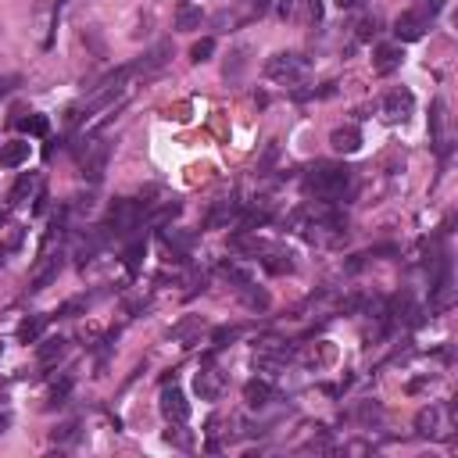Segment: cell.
<instances>
[{"label": "cell", "instance_id": "27", "mask_svg": "<svg viewBox=\"0 0 458 458\" xmlns=\"http://www.w3.org/2000/svg\"><path fill=\"white\" fill-rule=\"evenodd\" d=\"M0 93H4V83H0Z\"/></svg>", "mask_w": 458, "mask_h": 458}, {"label": "cell", "instance_id": "10", "mask_svg": "<svg viewBox=\"0 0 458 458\" xmlns=\"http://www.w3.org/2000/svg\"><path fill=\"white\" fill-rule=\"evenodd\" d=\"M200 22H205V11H200L197 4H190V0H180V8H175V29L190 33V29H197Z\"/></svg>", "mask_w": 458, "mask_h": 458}, {"label": "cell", "instance_id": "12", "mask_svg": "<svg viewBox=\"0 0 458 458\" xmlns=\"http://www.w3.org/2000/svg\"><path fill=\"white\" fill-rule=\"evenodd\" d=\"M272 397V387L265 384V379H251V384L244 387V401L251 404V409H262V404H269Z\"/></svg>", "mask_w": 458, "mask_h": 458}, {"label": "cell", "instance_id": "26", "mask_svg": "<svg viewBox=\"0 0 458 458\" xmlns=\"http://www.w3.org/2000/svg\"><path fill=\"white\" fill-rule=\"evenodd\" d=\"M333 4H337L340 11H354V8H362V0H333Z\"/></svg>", "mask_w": 458, "mask_h": 458}, {"label": "cell", "instance_id": "22", "mask_svg": "<svg viewBox=\"0 0 458 458\" xmlns=\"http://www.w3.org/2000/svg\"><path fill=\"white\" fill-rule=\"evenodd\" d=\"M140 258H143V244H133L129 251H125V269L136 272V269H140Z\"/></svg>", "mask_w": 458, "mask_h": 458}, {"label": "cell", "instance_id": "5", "mask_svg": "<svg viewBox=\"0 0 458 458\" xmlns=\"http://www.w3.org/2000/svg\"><path fill=\"white\" fill-rule=\"evenodd\" d=\"M394 33H397L401 43H416V40L426 33V15H419V11H404V15L394 22Z\"/></svg>", "mask_w": 458, "mask_h": 458}, {"label": "cell", "instance_id": "1", "mask_svg": "<svg viewBox=\"0 0 458 458\" xmlns=\"http://www.w3.org/2000/svg\"><path fill=\"white\" fill-rule=\"evenodd\" d=\"M344 187H347V168H340V165H315L308 175L312 194H340Z\"/></svg>", "mask_w": 458, "mask_h": 458}, {"label": "cell", "instance_id": "3", "mask_svg": "<svg viewBox=\"0 0 458 458\" xmlns=\"http://www.w3.org/2000/svg\"><path fill=\"white\" fill-rule=\"evenodd\" d=\"M161 416L172 423V426H183L190 419V401L180 387H165L161 390Z\"/></svg>", "mask_w": 458, "mask_h": 458}, {"label": "cell", "instance_id": "2", "mask_svg": "<svg viewBox=\"0 0 458 458\" xmlns=\"http://www.w3.org/2000/svg\"><path fill=\"white\" fill-rule=\"evenodd\" d=\"M412 111H416V97H412V90H390L387 97H384V118L387 122H409L412 118Z\"/></svg>", "mask_w": 458, "mask_h": 458}, {"label": "cell", "instance_id": "13", "mask_svg": "<svg viewBox=\"0 0 458 458\" xmlns=\"http://www.w3.org/2000/svg\"><path fill=\"white\" fill-rule=\"evenodd\" d=\"M33 190H36V175L33 172H22L18 183L11 187V205H25V200L33 197Z\"/></svg>", "mask_w": 458, "mask_h": 458}, {"label": "cell", "instance_id": "11", "mask_svg": "<svg viewBox=\"0 0 458 458\" xmlns=\"http://www.w3.org/2000/svg\"><path fill=\"white\" fill-rule=\"evenodd\" d=\"M165 61H168V43H158V47L143 58V61H136V65H133V75H136V72H140V75H150V72H158Z\"/></svg>", "mask_w": 458, "mask_h": 458}, {"label": "cell", "instance_id": "23", "mask_svg": "<svg viewBox=\"0 0 458 458\" xmlns=\"http://www.w3.org/2000/svg\"><path fill=\"white\" fill-rule=\"evenodd\" d=\"M429 122H434V136L441 140V129H444V100H434V118H429Z\"/></svg>", "mask_w": 458, "mask_h": 458}, {"label": "cell", "instance_id": "14", "mask_svg": "<svg viewBox=\"0 0 458 458\" xmlns=\"http://www.w3.org/2000/svg\"><path fill=\"white\" fill-rule=\"evenodd\" d=\"M40 333H43V315H33V319H25V322L18 326V340H22V344H33Z\"/></svg>", "mask_w": 458, "mask_h": 458}, {"label": "cell", "instance_id": "19", "mask_svg": "<svg viewBox=\"0 0 458 458\" xmlns=\"http://www.w3.org/2000/svg\"><path fill=\"white\" fill-rule=\"evenodd\" d=\"M22 129L29 133V136H47V129H50V122L43 118V115H29V118H22Z\"/></svg>", "mask_w": 458, "mask_h": 458}, {"label": "cell", "instance_id": "25", "mask_svg": "<svg viewBox=\"0 0 458 458\" xmlns=\"http://www.w3.org/2000/svg\"><path fill=\"white\" fill-rule=\"evenodd\" d=\"M372 33H376V18H365V22L358 25V36H362V40H369Z\"/></svg>", "mask_w": 458, "mask_h": 458}, {"label": "cell", "instance_id": "24", "mask_svg": "<svg viewBox=\"0 0 458 458\" xmlns=\"http://www.w3.org/2000/svg\"><path fill=\"white\" fill-rule=\"evenodd\" d=\"M244 290H247V287H244ZM244 301L251 304V308H265V304H269V297H265V294H258V290H247V294H244Z\"/></svg>", "mask_w": 458, "mask_h": 458}, {"label": "cell", "instance_id": "6", "mask_svg": "<svg viewBox=\"0 0 458 458\" xmlns=\"http://www.w3.org/2000/svg\"><path fill=\"white\" fill-rule=\"evenodd\" d=\"M329 147H333L337 155H358L362 150V133L354 129V125H340V129H333V136H329Z\"/></svg>", "mask_w": 458, "mask_h": 458}, {"label": "cell", "instance_id": "4", "mask_svg": "<svg viewBox=\"0 0 458 458\" xmlns=\"http://www.w3.org/2000/svg\"><path fill=\"white\" fill-rule=\"evenodd\" d=\"M301 72H304V61L297 54H272L265 61V75L276 79V83H290V79H297Z\"/></svg>", "mask_w": 458, "mask_h": 458}, {"label": "cell", "instance_id": "7", "mask_svg": "<svg viewBox=\"0 0 458 458\" xmlns=\"http://www.w3.org/2000/svg\"><path fill=\"white\" fill-rule=\"evenodd\" d=\"M33 155V143L29 140H11V143H0V165L4 168H18L25 165Z\"/></svg>", "mask_w": 458, "mask_h": 458}, {"label": "cell", "instance_id": "18", "mask_svg": "<svg viewBox=\"0 0 458 458\" xmlns=\"http://www.w3.org/2000/svg\"><path fill=\"white\" fill-rule=\"evenodd\" d=\"M212 50H215V40H212V36L197 40V43L190 47V61H197V65H200V61H208V58H212Z\"/></svg>", "mask_w": 458, "mask_h": 458}, {"label": "cell", "instance_id": "8", "mask_svg": "<svg viewBox=\"0 0 458 458\" xmlns=\"http://www.w3.org/2000/svg\"><path fill=\"white\" fill-rule=\"evenodd\" d=\"M401 61H404L401 47H397V43H387V47H379V50H376L372 68H376V75H390V72H397V68H401Z\"/></svg>", "mask_w": 458, "mask_h": 458}, {"label": "cell", "instance_id": "9", "mask_svg": "<svg viewBox=\"0 0 458 458\" xmlns=\"http://www.w3.org/2000/svg\"><path fill=\"white\" fill-rule=\"evenodd\" d=\"M136 219H140V208L133 205V200H115V208H111L115 233H129V229L136 226Z\"/></svg>", "mask_w": 458, "mask_h": 458}, {"label": "cell", "instance_id": "15", "mask_svg": "<svg viewBox=\"0 0 458 458\" xmlns=\"http://www.w3.org/2000/svg\"><path fill=\"white\" fill-rule=\"evenodd\" d=\"M197 390L205 394V397H219V390H222V379L215 376V369H208V372H200V376H197Z\"/></svg>", "mask_w": 458, "mask_h": 458}, {"label": "cell", "instance_id": "16", "mask_svg": "<svg viewBox=\"0 0 458 458\" xmlns=\"http://www.w3.org/2000/svg\"><path fill=\"white\" fill-rule=\"evenodd\" d=\"M61 354H65V340H61V337H54V340H47V344L40 347V362H43V365H50L54 358H61Z\"/></svg>", "mask_w": 458, "mask_h": 458}, {"label": "cell", "instance_id": "17", "mask_svg": "<svg viewBox=\"0 0 458 458\" xmlns=\"http://www.w3.org/2000/svg\"><path fill=\"white\" fill-rule=\"evenodd\" d=\"M437 419H441V412L437 409H423L419 412V419H416V426H419V434H437Z\"/></svg>", "mask_w": 458, "mask_h": 458}, {"label": "cell", "instance_id": "20", "mask_svg": "<svg viewBox=\"0 0 458 458\" xmlns=\"http://www.w3.org/2000/svg\"><path fill=\"white\" fill-rule=\"evenodd\" d=\"M244 65H247V50L240 47V50H233V61H226V79H237L244 72Z\"/></svg>", "mask_w": 458, "mask_h": 458}, {"label": "cell", "instance_id": "21", "mask_svg": "<svg viewBox=\"0 0 458 458\" xmlns=\"http://www.w3.org/2000/svg\"><path fill=\"white\" fill-rule=\"evenodd\" d=\"M304 22L308 25L322 22V0H304Z\"/></svg>", "mask_w": 458, "mask_h": 458}]
</instances>
